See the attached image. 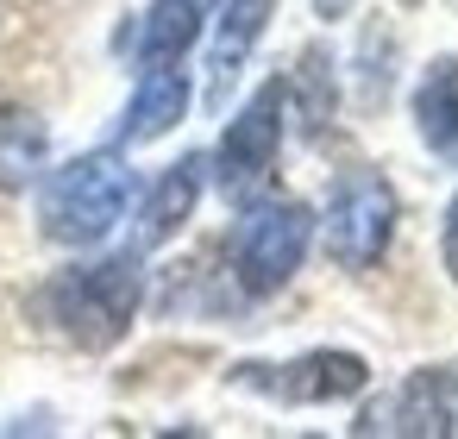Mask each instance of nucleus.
Listing matches in <instances>:
<instances>
[{
    "label": "nucleus",
    "mask_w": 458,
    "mask_h": 439,
    "mask_svg": "<svg viewBox=\"0 0 458 439\" xmlns=\"http://www.w3.org/2000/svg\"><path fill=\"white\" fill-rule=\"evenodd\" d=\"M201 38V7L195 0H157L145 13V32H139V63H176L189 45Z\"/></svg>",
    "instance_id": "nucleus-12"
},
{
    "label": "nucleus",
    "mask_w": 458,
    "mask_h": 439,
    "mask_svg": "<svg viewBox=\"0 0 458 439\" xmlns=\"http://www.w3.org/2000/svg\"><path fill=\"white\" fill-rule=\"evenodd\" d=\"M283 82H264L258 95H251V107L226 126V139H220V151H214V176H220V189L226 195H251L264 176H270V164H276V145H283Z\"/></svg>",
    "instance_id": "nucleus-5"
},
{
    "label": "nucleus",
    "mask_w": 458,
    "mask_h": 439,
    "mask_svg": "<svg viewBox=\"0 0 458 439\" xmlns=\"http://www.w3.org/2000/svg\"><path fill=\"white\" fill-rule=\"evenodd\" d=\"M233 383L264 389L276 401H345L370 383V364L358 351H308L295 364H239Z\"/></svg>",
    "instance_id": "nucleus-6"
},
{
    "label": "nucleus",
    "mask_w": 458,
    "mask_h": 439,
    "mask_svg": "<svg viewBox=\"0 0 458 439\" xmlns=\"http://www.w3.org/2000/svg\"><path fill=\"white\" fill-rule=\"evenodd\" d=\"M132 201V164L120 151H89L70 157L51 182H45V232L57 245H95L120 226Z\"/></svg>",
    "instance_id": "nucleus-1"
},
{
    "label": "nucleus",
    "mask_w": 458,
    "mask_h": 439,
    "mask_svg": "<svg viewBox=\"0 0 458 439\" xmlns=\"http://www.w3.org/2000/svg\"><path fill=\"white\" fill-rule=\"evenodd\" d=\"M308 232H314V214L301 201H258L239 220V232H233V276H239V289L245 295H276L301 270Z\"/></svg>",
    "instance_id": "nucleus-3"
},
{
    "label": "nucleus",
    "mask_w": 458,
    "mask_h": 439,
    "mask_svg": "<svg viewBox=\"0 0 458 439\" xmlns=\"http://www.w3.org/2000/svg\"><path fill=\"white\" fill-rule=\"evenodd\" d=\"M195 195H201V157H182L176 170H164V182L151 189L145 214H139V245H164L189 214H195Z\"/></svg>",
    "instance_id": "nucleus-10"
},
{
    "label": "nucleus",
    "mask_w": 458,
    "mask_h": 439,
    "mask_svg": "<svg viewBox=\"0 0 458 439\" xmlns=\"http://www.w3.org/2000/svg\"><path fill=\"white\" fill-rule=\"evenodd\" d=\"M389 232H395V189L377 170L339 176V189L327 201V251H333V264L370 270L389 251Z\"/></svg>",
    "instance_id": "nucleus-4"
},
{
    "label": "nucleus",
    "mask_w": 458,
    "mask_h": 439,
    "mask_svg": "<svg viewBox=\"0 0 458 439\" xmlns=\"http://www.w3.org/2000/svg\"><path fill=\"white\" fill-rule=\"evenodd\" d=\"M445 270H452V283H458V201H452V214H445Z\"/></svg>",
    "instance_id": "nucleus-15"
},
{
    "label": "nucleus",
    "mask_w": 458,
    "mask_h": 439,
    "mask_svg": "<svg viewBox=\"0 0 458 439\" xmlns=\"http://www.w3.org/2000/svg\"><path fill=\"white\" fill-rule=\"evenodd\" d=\"M182 107H189V76L176 63H151L139 76V95H132L126 120H120V145H145V139L170 132L182 120Z\"/></svg>",
    "instance_id": "nucleus-8"
},
{
    "label": "nucleus",
    "mask_w": 458,
    "mask_h": 439,
    "mask_svg": "<svg viewBox=\"0 0 458 439\" xmlns=\"http://www.w3.org/2000/svg\"><path fill=\"white\" fill-rule=\"evenodd\" d=\"M314 13H320V20H345V13H352V0H314Z\"/></svg>",
    "instance_id": "nucleus-16"
},
{
    "label": "nucleus",
    "mask_w": 458,
    "mask_h": 439,
    "mask_svg": "<svg viewBox=\"0 0 458 439\" xmlns=\"http://www.w3.org/2000/svg\"><path fill=\"white\" fill-rule=\"evenodd\" d=\"M358 433H414V439H445L458 433V370L433 364V370H414L389 401H377Z\"/></svg>",
    "instance_id": "nucleus-7"
},
{
    "label": "nucleus",
    "mask_w": 458,
    "mask_h": 439,
    "mask_svg": "<svg viewBox=\"0 0 458 439\" xmlns=\"http://www.w3.org/2000/svg\"><path fill=\"white\" fill-rule=\"evenodd\" d=\"M414 126L427 139V151L458 164V57H439L420 89H414Z\"/></svg>",
    "instance_id": "nucleus-9"
},
{
    "label": "nucleus",
    "mask_w": 458,
    "mask_h": 439,
    "mask_svg": "<svg viewBox=\"0 0 458 439\" xmlns=\"http://www.w3.org/2000/svg\"><path fill=\"white\" fill-rule=\"evenodd\" d=\"M301 114H308V126H314V132H320V126H327V114H333L327 51H308V57H301Z\"/></svg>",
    "instance_id": "nucleus-14"
},
{
    "label": "nucleus",
    "mask_w": 458,
    "mask_h": 439,
    "mask_svg": "<svg viewBox=\"0 0 458 439\" xmlns=\"http://www.w3.org/2000/svg\"><path fill=\"white\" fill-rule=\"evenodd\" d=\"M264 13H270V0H226V20H220V38H214V82H208V101H226L245 51L258 45L264 32Z\"/></svg>",
    "instance_id": "nucleus-11"
},
{
    "label": "nucleus",
    "mask_w": 458,
    "mask_h": 439,
    "mask_svg": "<svg viewBox=\"0 0 458 439\" xmlns=\"http://www.w3.org/2000/svg\"><path fill=\"white\" fill-rule=\"evenodd\" d=\"M139 295H145V276H139V257H101V264H76V270H64L57 283H51V314H57V326L76 339V345H89V351H107L126 326H132V314H139Z\"/></svg>",
    "instance_id": "nucleus-2"
},
{
    "label": "nucleus",
    "mask_w": 458,
    "mask_h": 439,
    "mask_svg": "<svg viewBox=\"0 0 458 439\" xmlns=\"http://www.w3.org/2000/svg\"><path fill=\"white\" fill-rule=\"evenodd\" d=\"M45 170V120L26 107H0V189H26Z\"/></svg>",
    "instance_id": "nucleus-13"
}]
</instances>
